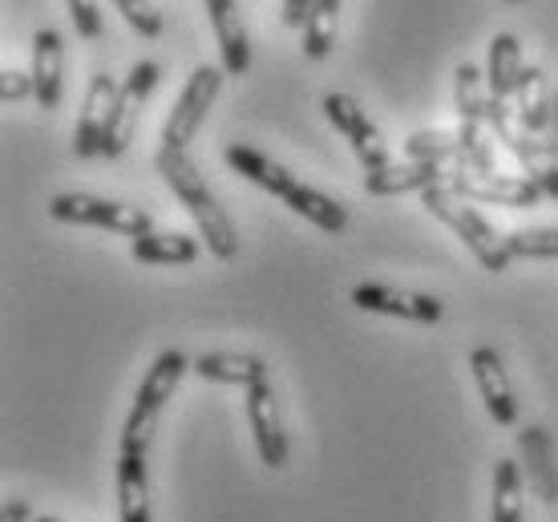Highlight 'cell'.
Instances as JSON below:
<instances>
[{
	"label": "cell",
	"instance_id": "obj_33",
	"mask_svg": "<svg viewBox=\"0 0 558 522\" xmlns=\"http://www.w3.org/2000/svg\"><path fill=\"white\" fill-rule=\"evenodd\" d=\"M0 522H33V510L25 507V502H9V507L0 510Z\"/></svg>",
	"mask_w": 558,
	"mask_h": 522
},
{
	"label": "cell",
	"instance_id": "obj_28",
	"mask_svg": "<svg viewBox=\"0 0 558 522\" xmlns=\"http://www.w3.org/2000/svg\"><path fill=\"white\" fill-rule=\"evenodd\" d=\"M546 106H550V89H546V77L538 70L526 73V82H522V89H518V118L526 122L531 130L543 126L546 118Z\"/></svg>",
	"mask_w": 558,
	"mask_h": 522
},
{
	"label": "cell",
	"instance_id": "obj_20",
	"mask_svg": "<svg viewBox=\"0 0 558 522\" xmlns=\"http://www.w3.org/2000/svg\"><path fill=\"white\" fill-rule=\"evenodd\" d=\"M118 522H150V490H146V458H118Z\"/></svg>",
	"mask_w": 558,
	"mask_h": 522
},
{
	"label": "cell",
	"instance_id": "obj_6",
	"mask_svg": "<svg viewBox=\"0 0 558 522\" xmlns=\"http://www.w3.org/2000/svg\"><path fill=\"white\" fill-rule=\"evenodd\" d=\"M223 77H227L223 65H198V70L186 77L179 101H174V110H170V118H167V126H162V146L186 150V146L198 138V126H203L207 110L215 106V98H219Z\"/></svg>",
	"mask_w": 558,
	"mask_h": 522
},
{
	"label": "cell",
	"instance_id": "obj_5",
	"mask_svg": "<svg viewBox=\"0 0 558 522\" xmlns=\"http://www.w3.org/2000/svg\"><path fill=\"white\" fill-rule=\"evenodd\" d=\"M446 186L474 203H498V207H538L543 186L526 174H502V170H477L470 162H449Z\"/></svg>",
	"mask_w": 558,
	"mask_h": 522
},
{
	"label": "cell",
	"instance_id": "obj_7",
	"mask_svg": "<svg viewBox=\"0 0 558 522\" xmlns=\"http://www.w3.org/2000/svg\"><path fill=\"white\" fill-rule=\"evenodd\" d=\"M158 77H162L158 61H138V65L126 73V82L118 89V110H113V126H110V138H106L101 158H122L130 150V142L138 134L142 110H146V101H150Z\"/></svg>",
	"mask_w": 558,
	"mask_h": 522
},
{
	"label": "cell",
	"instance_id": "obj_17",
	"mask_svg": "<svg viewBox=\"0 0 558 522\" xmlns=\"http://www.w3.org/2000/svg\"><path fill=\"white\" fill-rule=\"evenodd\" d=\"M223 162L235 170V174H243L247 183H255L259 191H267V195H276V198H288V191L300 183V179H295L288 167H279L276 158H267L264 150H255V146H243V142L227 146Z\"/></svg>",
	"mask_w": 558,
	"mask_h": 522
},
{
	"label": "cell",
	"instance_id": "obj_15",
	"mask_svg": "<svg viewBox=\"0 0 558 522\" xmlns=\"http://www.w3.org/2000/svg\"><path fill=\"white\" fill-rule=\"evenodd\" d=\"M33 98L41 110L61 106V85H65V41L57 28H41L33 37Z\"/></svg>",
	"mask_w": 558,
	"mask_h": 522
},
{
	"label": "cell",
	"instance_id": "obj_34",
	"mask_svg": "<svg viewBox=\"0 0 558 522\" xmlns=\"http://www.w3.org/2000/svg\"><path fill=\"white\" fill-rule=\"evenodd\" d=\"M33 522H57L53 514H33Z\"/></svg>",
	"mask_w": 558,
	"mask_h": 522
},
{
	"label": "cell",
	"instance_id": "obj_9",
	"mask_svg": "<svg viewBox=\"0 0 558 522\" xmlns=\"http://www.w3.org/2000/svg\"><path fill=\"white\" fill-rule=\"evenodd\" d=\"M349 300L364 312H377V316H397L409 325H437L446 308L437 296L425 292H409V288H389V283H356L349 292Z\"/></svg>",
	"mask_w": 558,
	"mask_h": 522
},
{
	"label": "cell",
	"instance_id": "obj_3",
	"mask_svg": "<svg viewBox=\"0 0 558 522\" xmlns=\"http://www.w3.org/2000/svg\"><path fill=\"white\" fill-rule=\"evenodd\" d=\"M421 203L429 207V215H437L441 223L458 235L465 247H470V255H474L477 264L486 271H506L510 268V247H506V235H498L494 231V223L489 219H482V215L465 203V198L458 195V191H449L446 183L429 186V191H421Z\"/></svg>",
	"mask_w": 558,
	"mask_h": 522
},
{
	"label": "cell",
	"instance_id": "obj_25",
	"mask_svg": "<svg viewBox=\"0 0 558 522\" xmlns=\"http://www.w3.org/2000/svg\"><path fill=\"white\" fill-rule=\"evenodd\" d=\"M336 21H340V0H316L312 4V16H307L304 25V53L312 61H324V57L332 53Z\"/></svg>",
	"mask_w": 558,
	"mask_h": 522
},
{
	"label": "cell",
	"instance_id": "obj_14",
	"mask_svg": "<svg viewBox=\"0 0 558 522\" xmlns=\"http://www.w3.org/2000/svg\"><path fill=\"white\" fill-rule=\"evenodd\" d=\"M210 13V25H215V37H219V65H223L231 77H243L252 70V41H247V25H243V13H239V0H203Z\"/></svg>",
	"mask_w": 558,
	"mask_h": 522
},
{
	"label": "cell",
	"instance_id": "obj_32",
	"mask_svg": "<svg viewBox=\"0 0 558 522\" xmlns=\"http://www.w3.org/2000/svg\"><path fill=\"white\" fill-rule=\"evenodd\" d=\"M312 4H316V0H283V25L304 33L307 16H312Z\"/></svg>",
	"mask_w": 558,
	"mask_h": 522
},
{
	"label": "cell",
	"instance_id": "obj_10",
	"mask_svg": "<svg viewBox=\"0 0 558 522\" xmlns=\"http://www.w3.org/2000/svg\"><path fill=\"white\" fill-rule=\"evenodd\" d=\"M118 89L122 85L113 82V73H94L82 101V122L73 134V155L77 158H101L113 126V110H118Z\"/></svg>",
	"mask_w": 558,
	"mask_h": 522
},
{
	"label": "cell",
	"instance_id": "obj_18",
	"mask_svg": "<svg viewBox=\"0 0 558 522\" xmlns=\"http://www.w3.org/2000/svg\"><path fill=\"white\" fill-rule=\"evenodd\" d=\"M526 73L531 70H526V61H522V41H518L514 33H498V37L489 41V65H486L489 94L510 101L518 89H522Z\"/></svg>",
	"mask_w": 558,
	"mask_h": 522
},
{
	"label": "cell",
	"instance_id": "obj_4",
	"mask_svg": "<svg viewBox=\"0 0 558 522\" xmlns=\"http://www.w3.org/2000/svg\"><path fill=\"white\" fill-rule=\"evenodd\" d=\"M49 215H53L57 223L101 227V231L130 235V240H142V235H150L154 231V219L146 207H138V203H122V198L85 195V191H61V195H53Z\"/></svg>",
	"mask_w": 558,
	"mask_h": 522
},
{
	"label": "cell",
	"instance_id": "obj_12",
	"mask_svg": "<svg viewBox=\"0 0 558 522\" xmlns=\"http://www.w3.org/2000/svg\"><path fill=\"white\" fill-rule=\"evenodd\" d=\"M470 368H474L477 393L486 401V413L498 425H518V397L514 385H510V373H506L502 356L494 353L489 344H477L470 353Z\"/></svg>",
	"mask_w": 558,
	"mask_h": 522
},
{
	"label": "cell",
	"instance_id": "obj_30",
	"mask_svg": "<svg viewBox=\"0 0 558 522\" xmlns=\"http://www.w3.org/2000/svg\"><path fill=\"white\" fill-rule=\"evenodd\" d=\"M73 16V28L82 33L85 41H98L106 33V21H101V0H65Z\"/></svg>",
	"mask_w": 558,
	"mask_h": 522
},
{
	"label": "cell",
	"instance_id": "obj_16",
	"mask_svg": "<svg viewBox=\"0 0 558 522\" xmlns=\"http://www.w3.org/2000/svg\"><path fill=\"white\" fill-rule=\"evenodd\" d=\"M446 183V167L441 162H417V158H409V162H389L385 170H368L364 174V191L368 195H413V191H429V186Z\"/></svg>",
	"mask_w": 558,
	"mask_h": 522
},
{
	"label": "cell",
	"instance_id": "obj_8",
	"mask_svg": "<svg viewBox=\"0 0 558 522\" xmlns=\"http://www.w3.org/2000/svg\"><path fill=\"white\" fill-rule=\"evenodd\" d=\"M324 113L344 138H349L352 155L361 158L364 170H385L389 167V146L380 138V130L373 126V118L364 113V106L352 94H324Z\"/></svg>",
	"mask_w": 558,
	"mask_h": 522
},
{
	"label": "cell",
	"instance_id": "obj_1",
	"mask_svg": "<svg viewBox=\"0 0 558 522\" xmlns=\"http://www.w3.org/2000/svg\"><path fill=\"white\" fill-rule=\"evenodd\" d=\"M154 170L167 179V186L174 191L186 215L198 223V235L207 243V252L215 259H235L239 252V235H235V223H231V215L219 207V198L210 195L207 179L198 174V167L191 162L186 150H170V146H158V155H154Z\"/></svg>",
	"mask_w": 558,
	"mask_h": 522
},
{
	"label": "cell",
	"instance_id": "obj_21",
	"mask_svg": "<svg viewBox=\"0 0 558 522\" xmlns=\"http://www.w3.org/2000/svg\"><path fill=\"white\" fill-rule=\"evenodd\" d=\"M134 259L138 264H167V268H182L198 259V240L182 235V231H150L134 240Z\"/></svg>",
	"mask_w": 558,
	"mask_h": 522
},
{
	"label": "cell",
	"instance_id": "obj_27",
	"mask_svg": "<svg viewBox=\"0 0 558 522\" xmlns=\"http://www.w3.org/2000/svg\"><path fill=\"white\" fill-rule=\"evenodd\" d=\"M506 247L514 259H558V227H518L506 231Z\"/></svg>",
	"mask_w": 558,
	"mask_h": 522
},
{
	"label": "cell",
	"instance_id": "obj_23",
	"mask_svg": "<svg viewBox=\"0 0 558 522\" xmlns=\"http://www.w3.org/2000/svg\"><path fill=\"white\" fill-rule=\"evenodd\" d=\"M489 82L477 65H458L453 82V106H458L461 126H489Z\"/></svg>",
	"mask_w": 558,
	"mask_h": 522
},
{
	"label": "cell",
	"instance_id": "obj_2",
	"mask_svg": "<svg viewBox=\"0 0 558 522\" xmlns=\"http://www.w3.org/2000/svg\"><path fill=\"white\" fill-rule=\"evenodd\" d=\"M186 368H191V361H186L179 349H167V353L154 356L150 373L142 377L138 393H134V410H130L126 425H122V453L146 458V450H150V441H154V429H158V417H162L167 401L174 397Z\"/></svg>",
	"mask_w": 558,
	"mask_h": 522
},
{
	"label": "cell",
	"instance_id": "obj_24",
	"mask_svg": "<svg viewBox=\"0 0 558 522\" xmlns=\"http://www.w3.org/2000/svg\"><path fill=\"white\" fill-rule=\"evenodd\" d=\"M522 466L502 458L494 466V498H489V522H522Z\"/></svg>",
	"mask_w": 558,
	"mask_h": 522
},
{
	"label": "cell",
	"instance_id": "obj_35",
	"mask_svg": "<svg viewBox=\"0 0 558 522\" xmlns=\"http://www.w3.org/2000/svg\"><path fill=\"white\" fill-rule=\"evenodd\" d=\"M510 4H522V0H510Z\"/></svg>",
	"mask_w": 558,
	"mask_h": 522
},
{
	"label": "cell",
	"instance_id": "obj_19",
	"mask_svg": "<svg viewBox=\"0 0 558 522\" xmlns=\"http://www.w3.org/2000/svg\"><path fill=\"white\" fill-rule=\"evenodd\" d=\"M195 377L210 385H239V389H252V385L267 381V365L259 356L247 353H203L191 361Z\"/></svg>",
	"mask_w": 558,
	"mask_h": 522
},
{
	"label": "cell",
	"instance_id": "obj_13",
	"mask_svg": "<svg viewBox=\"0 0 558 522\" xmlns=\"http://www.w3.org/2000/svg\"><path fill=\"white\" fill-rule=\"evenodd\" d=\"M518 458H522V474L531 482L543 507H558V462L555 441L546 434V425H522L518 434Z\"/></svg>",
	"mask_w": 558,
	"mask_h": 522
},
{
	"label": "cell",
	"instance_id": "obj_22",
	"mask_svg": "<svg viewBox=\"0 0 558 522\" xmlns=\"http://www.w3.org/2000/svg\"><path fill=\"white\" fill-rule=\"evenodd\" d=\"M283 203H288L295 215H304L312 227L328 231V235H340V231L349 227V211H344L336 198H328L324 191H316V186H307V183H295Z\"/></svg>",
	"mask_w": 558,
	"mask_h": 522
},
{
	"label": "cell",
	"instance_id": "obj_31",
	"mask_svg": "<svg viewBox=\"0 0 558 522\" xmlns=\"http://www.w3.org/2000/svg\"><path fill=\"white\" fill-rule=\"evenodd\" d=\"M33 98V73L4 70L0 73V101H25Z\"/></svg>",
	"mask_w": 558,
	"mask_h": 522
},
{
	"label": "cell",
	"instance_id": "obj_26",
	"mask_svg": "<svg viewBox=\"0 0 558 522\" xmlns=\"http://www.w3.org/2000/svg\"><path fill=\"white\" fill-rule=\"evenodd\" d=\"M405 155L417 158V162H461V138L458 130L446 134V130H417V134H409L405 138Z\"/></svg>",
	"mask_w": 558,
	"mask_h": 522
},
{
	"label": "cell",
	"instance_id": "obj_29",
	"mask_svg": "<svg viewBox=\"0 0 558 522\" xmlns=\"http://www.w3.org/2000/svg\"><path fill=\"white\" fill-rule=\"evenodd\" d=\"M110 4L126 16V25H134V33H142V37H162L167 21H162V9L154 0H110Z\"/></svg>",
	"mask_w": 558,
	"mask_h": 522
},
{
	"label": "cell",
	"instance_id": "obj_11",
	"mask_svg": "<svg viewBox=\"0 0 558 522\" xmlns=\"http://www.w3.org/2000/svg\"><path fill=\"white\" fill-rule=\"evenodd\" d=\"M247 422H252V438L255 453L267 470H283L288 466V429H283V413H279L276 389L271 381H259L247 389Z\"/></svg>",
	"mask_w": 558,
	"mask_h": 522
}]
</instances>
